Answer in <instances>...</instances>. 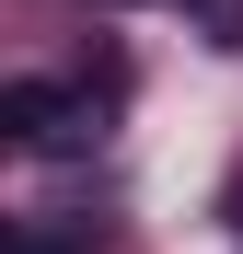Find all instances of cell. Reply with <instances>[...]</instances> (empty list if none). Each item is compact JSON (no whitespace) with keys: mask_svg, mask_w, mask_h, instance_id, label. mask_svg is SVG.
<instances>
[{"mask_svg":"<svg viewBox=\"0 0 243 254\" xmlns=\"http://www.w3.org/2000/svg\"><path fill=\"white\" fill-rule=\"evenodd\" d=\"M185 23L209 35V47H243V0H185Z\"/></svg>","mask_w":243,"mask_h":254,"instance_id":"obj_2","label":"cell"},{"mask_svg":"<svg viewBox=\"0 0 243 254\" xmlns=\"http://www.w3.org/2000/svg\"><path fill=\"white\" fill-rule=\"evenodd\" d=\"M12 254H70V243L58 231H12Z\"/></svg>","mask_w":243,"mask_h":254,"instance_id":"obj_3","label":"cell"},{"mask_svg":"<svg viewBox=\"0 0 243 254\" xmlns=\"http://www.w3.org/2000/svg\"><path fill=\"white\" fill-rule=\"evenodd\" d=\"M104 12H128V0H104Z\"/></svg>","mask_w":243,"mask_h":254,"instance_id":"obj_5","label":"cell"},{"mask_svg":"<svg viewBox=\"0 0 243 254\" xmlns=\"http://www.w3.org/2000/svg\"><path fill=\"white\" fill-rule=\"evenodd\" d=\"M0 127L23 150H81V139H104V93L93 81H12L0 93Z\"/></svg>","mask_w":243,"mask_h":254,"instance_id":"obj_1","label":"cell"},{"mask_svg":"<svg viewBox=\"0 0 243 254\" xmlns=\"http://www.w3.org/2000/svg\"><path fill=\"white\" fill-rule=\"evenodd\" d=\"M232 220H243V174H232Z\"/></svg>","mask_w":243,"mask_h":254,"instance_id":"obj_4","label":"cell"}]
</instances>
